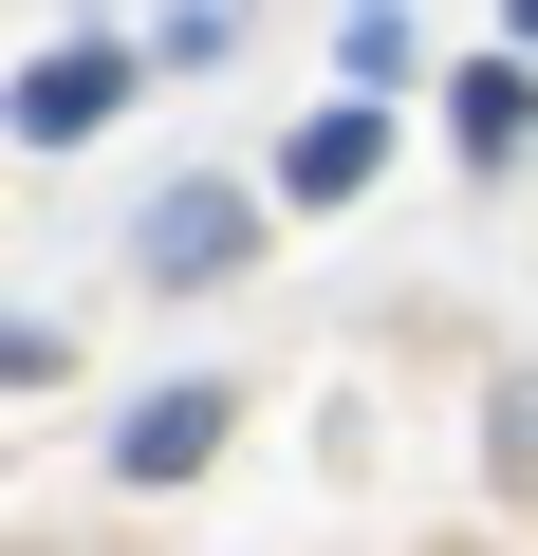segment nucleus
<instances>
[{
  "mask_svg": "<svg viewBox=\"0 0 538 556\" xmlns=\"http://www.w3.org/2000/svg\"><path fill=\"white\" fill-rule=\"evenodd\" d=\"M0 112H20V149H93V130L130 112V38H57V56L0 93Z\"/></svg>",
  "mask_w": 538,
  "mask_h": 556,
  "instance_id": "obj_1",
  "label": "nucleus"
},
{
  "mask_svg": "<svg viewBox=\"0 0 538 556\" xmlns=\"http://www.w3.org/2000/svg\"><path fill=\"white\" fill-rule=\"evenodd\" d=\"M390 167V112L372 93H335V112H298V149H279V204H353Z\"/></svg>",
  "mask_w": 538,
  "mask_h": 556,
  "instance_id": "obj_2",
  "label": "nucleus"
},
{
  "mask_svg": "<svg viewBox=\"0 0 538 556\" xmlns=\"http://www.w3.org/2000/svg\"><path fill=\"white\" fill-rule=\"evenodd\" d=\"M241 260H260V204L241 186H167L149 204V278H241Z\"/></svg>",
  "mask_w": 538,
  "mask_h": 556,
  "instance_id": "obj_3",
  "label": "nucleus"
},
{
  "mask_svg": "<svg viewBox=\"0 0 538 556\" xmlns=\"http://www.w3.org/2000/svg\"><path fill=\"white\" fill-rule=\"evenodd\" d=\"M204 445H223V371H186V390H149V408L112 427V482H186Z\"/></svg>",
  "mask_w": 538,
  "mask_h": 556,
  "instance_id": "obj_4",
  "label": "nucleus"
},
{
  "mask_svg": "<svg viewBox=\"0 0 538 556\" xmlns=\"http://www.w3.org/2000/svg\"><path fill=\"white\" fill-rule=\"evenodd\" d=\"M446 130H464V167H501V149L538 130V56H464V75H446Z\"/></svg>",
  "mask_w": 538,
  "mask_h": 556,
  "instance_id": "obj_5",
  "label": "nucleus"
},
{
  "mask_svg": "<svg viewBox=\"0 0 538 556\" xmlns=\"http://www.w3.org/2000/svg\"><path fill=\"white\" fill-rule=\"evenodd\" d=\"M501 445H520V482H538V390H520V408H501Z\"/></svg>",
  "mask_w": 538,
  "mask_h": 556,
  "instance_id": "obj_6",
  "label": "nucleus"
},
{
  "mask_svg": "<svg viewBox=\"0 0 538 556\" xmlns=\"http://www.w3.org/2000/svg\"><path fill=\"white\" fill-rule=\"evenodd\" d=\"M501 20H520V56H538V0H501Z\"/></svg>",
  "mask_w": 538,
  "mask_h": 556,
  "instance_id": "obj_7",
  "label": "nucleus"
}]
</instances>
